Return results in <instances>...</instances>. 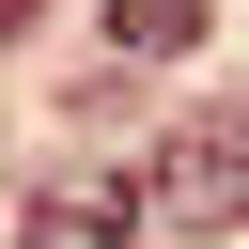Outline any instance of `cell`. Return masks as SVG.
Here are the masks:
<instances>
[{
	"label": "cell",
	"mask_w": 249,
	"mask_h": 249,
	"mask_svg": "<svg viewBox=\"0 0 249 249\" xmlns=\"http://www.w3.org/2000/svg\"><path fill=\"white\" fill-rule=\"evenodd\" d=\"M187 31H202V0H109V47L124 62H171Z\"/></svg>",
	"instance_id": "2"
},
{
	"label": "cell",
	"mask_w": 249,
	"mask_h": 249,
	"mask_svg": "<svg viewBox=\"0 0 249 249\" xmlns=\"http://www.w3.org/2000/svg\"><path fill=\"white\" fill-rule=\"evenodd\" d=\"M140 218L156 233H233L249 218V109H202L140 156Z\"/></svg>",
	"instance_id": "1"
}]
</instances>
